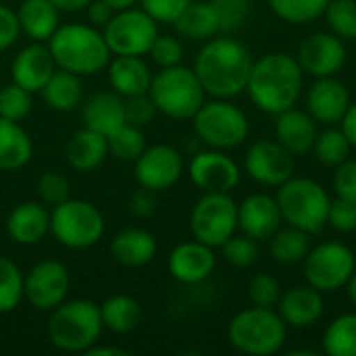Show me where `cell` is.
I'll use <instances>...</instances> for the list:
<instances>
[{"instance_id":"277c9868","label":"cell","mask_w":356,"mask_h":356,"mask_svg":"<svg viewBox=\"0 0 356 356\" xmlns=\"http://www.w3.org/2000/svg\"><path fill=\"white\" fill-rule=\"evenodd\" d=\"M100 307L92 300H65L52 309L48 319V340L63 353H86L102 336Z\"/></svg>"},{"instance_id":"9c48e42d","label":"cell","mask_w":356,"mask_h":356,"mask_svg":"<svg viewBox=\"0 0 356 356\" xmlns=\"http://www.w3.org/2000/svg\"><path fill=\"white\" fill-rule=\"evenodd\" d=\"M50 232L67 248H92L104 236V217L92 202L67 198L52 209Z\"/></svg>"},{"instance_id":"bcb514c9","label":"cell","mask_w":356,"mask_h":356,"mask_svg":"<svg viewBox=\"0 0 356 356\" xmlns=\"http://www.w3.org/2000/svg\"><path fill=\"white\" fill-rule=\"evenodd\" d=\"M148 54L159 67H175L184 60V46L175 35H156Z\"/></svg>"},{"instance_id":"2e32d148","label":"cell","mask_w":356,"mask_h":356,"mask_svg":"<svg viewBox=\"0 0 356 356\" xmlns=\"http://www.w3.org/2000/svg\"><path fill=\"white\" fill-rule=\"evenodd\" d=\"M184 173V159L179 150L167 144L146 146V150L136 159V179L142 188L152 192L169 190L179 181Z\"/></svg>"},{"instance_id":"8992f818","label":"cell","mask_w":356,"mask_h":356,"mask_svg":"<svg viewBox=\"0 0 356 356\" xmlns=\"http://www.w3.org/2000/svg\"><path fill=\"white\" fill-rule=\"evenodd\" d=\"M288 325L275 309L248 307L236 313L227 325L229 344L248 356H271L286 344Z\"/></svg>"},{"instance_id":"b9f144b4","label":"cell","mask_w":356,"mask_h":356,"mask_svg":"<svg viewBox=\"0 0 356 356\" xmlns=\"http://www.w3.org/2000/svg\"><path fill=\"white\" fill-rule=\"evenodd\" d=\"M31 111V92L23 90L15 81L0 90V117L10 121H23Z\"/></svg>"},{"instance_id":"c3c4849f","label":"cell","mask_w":356,"mask_h":356,"mask_svg":"<svg viewBox=\"0 0 356 356\" xmlns=\"http://www.w3.org/2000/svg\"><path fill=\"white\" fill-rule=\"evenodd\" d=\"M156 106L150 98V94H138V96H127L125 98V123L144 127L148 125L154 115H156Z\"/></svg>"},{"instance_id":"6f0895ef","label":"cell","mask_w":356,"mask_h":356,"mask_svg":"<svg viewBox=\"0 0 356 356\" xmlns=\"http://www.w3.org/2000/svg\"><path fill=\"white\" fill-rule=\"evenodd\" d=\"M58 10H67V13H75L81 10L90 4V0H50Z\"/></svg>"},{"instance_id":"4316f807","label":"cell","mask_w":356,"mask_h":356,"mask_svg":"<svg viewBox=\"0 0 356 356\" xmlns=\"http://www.w3.org/2000/svg\"><path fill=\"white\" fill-rule=\"evenodd\" d=\"M125 123V100L115 90L94 94L83 106V127H90L102 136Z\"/></svg>"},{"instance_id":"680465c9","label":"cell","mask_w":356,"mask_h":356,"mask_svg":"<svg viewBox=\"0 0 356 356\" xmlns=\"http://www.w3.org/2000/svg\"><path fill=\"white\" fill-rule=\"evenodd\" d=\"M346 292H348V300L356 307V269L355 273H353V277H350V282L346 284Z\"/></svg>"},{"instance_id":"f907efd6","label":"cell","mask_w":356,"mask_h":356,"mask_svg":"<svg viewBox=\"0 0 356 356\" xmlns=\"http://www.w3.org/2000/svg\"><path fill=\"white\" fill-rule=\"evenodd\" d=\"M192 0H140L142 8L159 23H173Z\"/></svg>"},{"instance_id":"836d02e7","label":"cell","mask_w":356,"mask_h":356,"mask_svg":"<svg viewBox=\"0 0 356 356\" xmlns=\"http://www.w3.org/2000/svg\"><path fill=\"white\" fill-rule=\"evenodd\" d=\"M100 317L102 325L113 334H129L140 325L142 309L138 300H134L131 296L117 294L100 305Z\"/></svg>"},{"instance_id":"e575fe53","label":"cell","mask_w":356,"mask_h":356,"mask_svg":"<svg viewBox=\"0 0 356 356\" xmlns=\"http://www.w3.org/2000/svg\"><path fill=\"white\" fill-rule=\"evenodd\" d=\"M323 353L330 356H356V313H344L330 321L323 332Z\"/></svg>"},{"instance_id":"83f0119b","label":"cell","mask_w":356,"mask_h":356,"mask_svg":"<svg viewBox=\"0 0 356 356\" xmlns=\"http://www.w3.org/2000/svg\"><path fill=\"white\" fill-rule=\"evenodd\" d=\"M65 154H67V161L73 169L83 171V173L94 171L108 156L106 136H102L90 127H83L71 136V140L67 142Z\"/></svg>"},{"instance_id":"9a60e30c","label":"cell","mask_w":356,"mask_h":356,"mask_svg":"<svg viewBox=\"0 0 356 356\" xmlns=\"http://www.w3.org/2000/svg\"><path fill=\"white\" fill-rule=\"evenodd\" d=\"M188 175L192 184L202 192L229 194L232 190L238 188L242 171L238 163L232 156H227L223 150L211 148L192 156L188 165Z\"/></svg>"},{"instance_id":"52a82bcc","label":"cell","mask_w":356,"mask_h":356,"mask_svg":"<svg viewBox=\"0 0 356 356\" xmlns=\"http://www.w3.org/2000/svg\"><path fill=\"white\" fill-rule=\"evenodd\" d=\"M148 94L159 113L179 121L192 119L204 104L207 96L194 69L184 65L163 67L156 75H152Z\"/></svg>"},{"instance_id":"6da1fadb","label":"cell","mask_w":356,"mask_h":356,"mask_svg":"<svg viewBox=\"0 0 356 356\" xmlns=\"http://www.w3.org/2000/svg\"><path fill=\"white\" fill-rule=\"evenodd\" d=\"M302 88L305 71L288 52H269L254 60L246 83L252 104L267 115H280L296 106Z\"/></svg>"},{"instance_id":"7bdbcfd3","label":"cell","mask_w":356,"mask_h":356,"mask_svg":"<svg viewBox=\"0 0 356 356\" xmlns=\"http://www.w3.org/2000/svg\"><path fill=\"white\" fill-rule=\"evenodd\" d=\"M248 298L254 307L275 309L282 298V288L275 275L271 273H257L248 284Z\"/></svg>"},{"instance_id":"ab89813d","label":"cell","mask_w":356,"mask_h":356,"mask_svg":"<svg viewBox=\"0 0 356 356\" xmlns=\"http://www.w3.org/2000/svg\"><path fill=\"white\" fill-rule=\"evenodd\" d=\"M323 15L332 33L342 40H356V0H330Z\"/></svg>"},{"instance_id":"11a10c76","label":"cell","mask_w":356,"mask_h":356,"mask_svg":"<svg viewBox=\"0 0 356 356\" xmlns=\"http://www.w3.org/2000/svg\"><path fill=\"white\" fill-rule=\"evenodd\" d=\"M340 123H342V131L346 134L350 146L356 148V102H350V106H348V111H346V115L342 117Z\"/></svg>"},{"instance_id":"f6af8a7d","label":"cell","mask_w":356,"mask_h":356,"mask_svg":"<svg viewBox=\"0 0 356 356\" xmlns=\"http://www.w3.org/2000/svg\"><path fill=\"white\" fill-rule=\"evenodd\" d=\"M38 194L42 198L44 204H60L63 200L69 198L71 194V186L69 179L58 173V171H46L40 179H38Z\"/></svg>"},{"instance_id":"d6a6232c","label":"cell","mask_w":356,"mask_h":356,"mask_svg":"<svg viewBox=\"0 0 356 356\" xmlns=\"http://www.w3.org/2000/svg\"><path fill=\"white\" fill-rule=\"evenodd\" d=\"M269 254L280 265H296L302 263L305 257L311 250V234L298 229V227H280L269 240Z\"/></svg>"},{"instance_id":"1f68e13d","label":"cell","mask_w":356,"mask_h":356,"mask_svg":"<svg viewBox=\"0 0 356 356\" xmlns=\"http://www.w3.org/2000/svg\"><path fill=\"white\" fill-rule=\"evenodd\" d=\"M40 94L50 108H54L58 113H67V111H73L75 106H79L83 88H81L79 75L58 69L52 73V77L46 81V86L40 90Z\"/></svg>"},{"instance_id":"8fae6325","label":"cell","mask_w":356,"mask_h":356,"mask_svg":"<svg viewBox=\"0 0 356 356\" xmlns=\"http://www.w3.org/2000/svg\"><path fill=\"white\" fill-rule=\"evenodd\" d=\"M238 229V202L229 194L204 192L190 213V232L194 240L221 248Z\"/></svg>"},{"instance_id":"816d5d0a","label":"cell","mask_w":356,"mask_h":356,"mask_svg":"<svg viewBox=\"0 0 356 356\" xmlns=\"http://www.w3.org/2000/svg\"><path fill=\"white\" fill-rule=\"evenodd\" d=\"M19 33H21V25H19L17 10L0 4V52L10 48L17 42Z\"/></svg>"},{"instance_id":"f546056e","label":"cell","mask_w":356,"mask_h":356,"mask_svg":"<svg viewBox=\"0 0 356 356\" xmlns=\"http://www.w3.org/2000/svg\"><path fill=\"white\" fill-rule=\"evenodd\" d=\"M17 17L21 31L33 42H48L58 29V8L50 0H23Z\"/></svg>"},{"instance_id":"44dd1931","label":"cell","mask_w":356,"mask_h":356,"mask_svg":"<svg viewBox=\"0 0 356 356\" xmlns=\"http://www.w3.org/2000/svg\"><path fill=\"white\" fill-rule=\"evenodd\" d=\"M54 71H56V63L50 54V48L42 42H33L25 46L10 65L13 81L31 94L40 92Z\"/></svg>"},{"instance_id":"d4e9b609","label":"cell","mask_w":356,"mask_h":356,"mask_svg":"<svg viewBox=\"0 0 356 356\" xmlns=\"http://www.w3.org/2000/svg\"><path fill=\"white\" fill-rule=\"evenodd\" d=\"M108 83L123 98L138 96L150 90L152 73L142 56L117 54V58L108 63Z\"/></svg>"},{"instance_id":"681fc988","label":"cell","mask_w":356,"mask_h":356,"mask_svg":"<svg viewBox=\"0 0 356 356\" xmlns=\"http://www.w3.org/2000/svg\"><path fill=\"white\" fill-rule=\"evenodd\" d=\"M334 169H336L334 171V179H332L334 194L338 198L356 202V161L346 159L344 163H340Z\"/></svg>"},{"instance_id":"d6986e66","label":"cell","mask_w":356,"mask_h":356,"mask_svg":"<svg viewBox=\"0 0 356 356\" xmlns=\"http://www.w3.org/2000/svg\"><path fill=\"white\" fill-rule=\"evenodd\" d=\"M167 267H169V273L179 284L194 286L211 277V273L217 267V257L211 246L198 240H190V242L177 244L171 250Z\"/></svg>"},{"instance_id":"e0dca14e","label":"cell","mask_w":356,"mask_h":356,"mask_svg":"<svg viewBox=\"0 0 356 356\" xmlns=\"http://www.w3.org/2000/svg\"><path fill=\"white\" fill-rule=\"evenodd\" d=\"M296 60L300 63L305 75L315 79L336 75L346 63V46L344 40L332 31L311 33L298 48Z\"/></svg>"},{"instance_id":"ffe728a7","label":"cell","mask_w":356,"mask_h":356,"mask_svg":"<svg viewBox=\"0 0 356 356\" xmlns=\"http://www.w3.org/2000/svg\"><path fill=\"white\" fill-rule=\"evenodd\" d=\"M350 92L348 88L332 77H319L307 92V113L323 125H336L342 121L350 106Z\"/></svg>"},{"instance_id":"4dcf8cb0","label":"cell","mask_w":356,"mask_h":356,"mask_svg":"<svg viewBox=\"0 0 356 356\" xmlns=\"http://www.w3.org/2000/svg\"><path fill=\"white\" fill-rule=\"evenodd\" d=\"M171 25L179 35L190 40H209L221 31L215 6L204 0H192Z\"/></svg>"},{"instance_id":"7402d4cb","label":"cell","mask_w":356,"mask_h":356,"mask_svg":"<svg viewBox=\"0 0 356 356\" xmlns=\"http://www.w3.org/2000/svg\"><path fill=\"white\" fill-rule=\"evenodd\" d=\"M277 313L284 323L294 330H305L315 325L325 313L323 292L313 286H294L286 294H282L277 302Z\"/></svg>"},{"instance_id":"5bb4252c","label":"cell","mask_w":356,"mask_h":356,"mask_svg":"<svg viewBox=\"0 0 356 356\" xmlns=\"http://www.w3.org/2000/svg\"><path fill=\"white\" fill-rule=\"evenodd\" d=\"M71 288L69 269L60 261H40L23 280V294L38 311H52L67 300Z\"/></svg>"},{"instance_id":"603a6c76","label":"cell","mask_w":356,"mask_h":356,"mask_svg":"<svg viewBox=\"0 0 356 356\" xmlns=\"http://www.w3.org/2000/svg\"><path fill=\"white\" fill-rule=\"evenodd\" d=\"M275 117H277L275 140L286 150H290L294 156H300L313 150V144L317 138V121L307 111H298L292 106Z\"/></svg>"},{"instance_id":"30bf717a","label":"cell","mask_w":356,"mask_h":356,"mask_svg":"<svg viewBox=\"0 0 356 356\" xmlns=\"http://www.w3.org/2000/svg\"><path fill=\"white\" fill-rule=\"evenodd\" d=\"M302 263H305L302 273L307 284L323 294H334L346 288L356 269V257L353 248L336 240H327L317 246H311Z\"/></svg>"},{"instance_id":"74e56055","label":"cell","mask_w":356,"mask_h":356,"mask_svg":"<svg viewBox=\"0 0 356 356\" xmlns=\"http://www.w3.org/2000/svg\"><path fill=\"white\" fill-rule=\"evenodd\" d=\"M269 8L275 17L286 23L305 25L323 17L330 0H267Z\"/></svg>"},{"instance_id":"f1b7e54d","label":"cell","mask_w":356,"mask_h":356,"mask_svg":"<svg viewBox=\"0 0 356 356\" xmlns=\"http://www.w3.org/2000/svg\"><path fill=\"white\" fill-rule=\"evenodd\" d=\"M33 156V144L29 134L19 125L0 117V171L23 169Z\"/></svg>"},{"instance_id":"91938a15","label":"cell","mask_w":356,"mask_h":356,"mask_svg":"<svg viewBox=\"0 0 356 356\" xmlns=\"http://www.w3.org/2000/svg\"><path fill=\"white\" fill-rule=\"evenodd\" d=\"M115 10H121V8H129V6H134L136 2H140V0H106Z\"/></svg>"},{"instance_id":"4fadbf2b","label":"cell","mask_w":356,"mask_h":356,"mask_svg":"<svg viewBox=\"0 0 356 356\" xmlns=\"http://www.w3.org/2000/svg\"><path fill=\"white\" fill-rule=\"evenodd\" d=\"M244 171L248 177L267 188H280L296 171V161L277 140L254 142L244 156Z\"/></svg>"},{"instance_id":"9f6ffc18","label":"cell","mask_w":356,"mask_h":356,"mask_svg":"<svg viewBox=\"0 0 356 356\" xmlns=\"http://www.w3.org/2000/svg\"><path fill=\"white\" fill-rule=\"evenodd\" d=\"M86 356H127V350L117 348V346H90L86 353Z\"/></svg>"},{"instance_id":"7a4b0ae2","label":"cell","mask_w":356,"mask_h":356,"mask_svg":"<svg viewBox=\"0 0 356 356\" xmlns=\"http://www.w3.org/2000/svg\"><path fill=\"white\" fill-rule=\"evenodd\" d=\"M252 63L254 58L242 42L232 38H215L198 50L194 73L209 96L234 98L246 92Z\"/></svg>"},{"instance_id":"5b68a950","label":"cell","mask_w":356,"mask_h":356,"mask_svg":"<svg viewBox=\"0 0 356 356\" xmlns=\"http://www.w3.org/2000/svg\"><path fill=\"white\" fill-rule=\"evenodd\" d=\"M275 200L284 223L292 227L317 236L327 225L332 196L319 181L311 177L292 175L277 188Z\"/></svg>"},{"instance_id":"7dc6e473","label":"cell","mask_w":356,"mask_h":356,"mask_svg":"<svg viewBox=\"0 0 356 356\" xmlns=\"http://www.w3.org/2000/svg\"><path fill=\"white\" fill-rule=\"evenodd\" d=\"M327 225L340 234H350L356 232V202L344 200V198H334L330 204L327 213Z\"/></svg>"},{"instance_id":"3957f363","label":"cell","mask_w":356,"mask_h":356,"mask_svg":"<svg viewBox=\"0 0 356 356\" xmlns=\"http://www.w3.org/2000/svg\"><path fill=\"white\" fill-rule=\"evenodd\" d=\"M48 48L56 67L75 75H94L111 63L106 40L94 25H58V29L48 40Z\"/></svg>"},{"instance_id":"d590c367","label":"cell","mask_w":356,"mask_h":356,"mask_svg":"<svg viewBox=\"0 0 356 356\" xmlns=\"http://www.w3.org/2000/svg\"><path fill=\"white\" fill-rule=\"evenodd\" d=\"M350 150H353V146H350L346 134L342 131V127L327 125L323 131H317L313 152H315V156H317V161L321 165L338 167L340 163L350 159Z\"/></svg>"},{"instance_id":"f35d334b","label":"cell","mask_w":356,"mask_h":356,"mask_svg":"<svg viewBox=\"0 0 356 356\" xmlns=\"http://www.w3.org/2000/svg\"><path fill=\"white\" fill-rule=\"evenodd\" d=\"M23 280L25 277L17 263H13L6 257H0V315L15 311L25 298Z\"/></svg>"},{"instance_id":"60d3db41","label":"cell","mask_w":356,"mask_h":356,"mask_svg":"<svg viewBox=\"0 0 356 356\" xmlns=\"http://www.w3.org/2000/svg\"><path fill=\"white\" fill-rule=\"evenodd\" d=\"M223 257L229 265L238 267V269H248L252 267L257 261H259V242L252 240L250 236L246 234H240V236H232L223 246Z\"/></svg>"},{"instance_id":"db71d44e","label":"cell","mask_w":356,"mask_h":356,"mask_svg":"<svg viewBox=\"0 0 356 356\" xmlns=\"http://www.w3.org/2000/svg\"><path fill=\"white\" fill-rule=\"evenodd\" d=\"M86 8H88V21L94 27H104L115 15V8L106 0H90Z\"/></svg>"},{"instance_id":"7c38bea8","label":"cell","mask_w":356,"mask_h":356,"mask_svg":"<svg viewBox=\"0 0 356 356\" xmlns=\"http://www.w3.org/2000/svg\"><path fill=\"white\" fill-rule=\"evenodd\" d=\"M102 35L111 54L144 56L159 35V21L144 8H121L115 10L111 21L102 27Z\"/></svg>"},{"instance_id":"ba28073f","label":"cell","mask_w":356,"mask_h":356,"mask_svg":"<svg viewBox=\"0 0 356 356\" xmlns=\"http://www.w3.org/2000/svg\"><path fill=\"white\" fill-rule=\"evenodd\" d=\"M192 123L198 140L217 150L236 148L244 144L250 134L246 113L229 102V98H215L204 102L192 117Z\"/></svg>"},{"instance_id":"ac0fdd59","label":"cell","mask_w":356,"mask_h":356,"mask_svg":"<svg viewBox=\"0 0 356 356\" xmlns=\"http://www.w3.org/2000/svg\"><path fill=\"white\" fill-rule=\"evenodd\" d=\"M282 223L277 200L271 194H250L238 204V229L257 242H267Z\"/></svg>"},{"instance_id":"484cf974","label":"cell","mask_w":356,"mask_h":356,"mask_svg":"<svg viewBox=\"0 0 356 356\" xmlns=\"http://www.w3.org/2000/svg\"><path fill=\"white\" fill-rule=\"evenodd\" d=\"M156 248V238L140 227H127L119 232L111 242V254L123 267L148 265L154 259Z\"/></svg>"},{"instance_id":"cb8c5ba5","label":"cell","mask_w":356,"mask_h":356,"mask_svg":"<svg viewBox=\"0 0 356 356\" xmlns=\"http://www.w3.org/2000/svg\"><path fill=\"white\" fill-rule=\"evenodd\" d=\"M50 232V213L44 202L27 200L15 207L6 219V234L13 242L31 246Z\"/></svg>"},{"instance_id":"8d00e7d4","label":"cell","mask_w":356,"mask_h":356,"mask_svg":"<svg viewBox=\"0 0 356 356\" xmlns=\"http://www.w3.org/2000/svg\"><path fill=\"white\" fill-rule=\"evenodd\" d=\"M108 154L123 163H136V159L146 150V138L138 125L123 123L106 136Z\"/></svg>"},{"instance_id":"f5cc1de1","label":"cell","mask_w":356,"mask_h":356,"mask_svg":"<svg viewBox=\"0 0 356 356\" xmlns=\"http://www.w3.org/2000/svg\"><path fill=\"white\" fill-rule=\"evenodd\" d=\"M154 194L156 192L140 186V190H136L129 198V211L136 217H150L156 211V196Z\"/></svg>"},{"instance_id":"ee69618b","label":"cell","mask_w":356,"mask_h":356,"mask_svg":"<svg viewBox=\"0 0 356 356\" xmlns=\"http://www.w3.org/2000/svg\"><path fill=\"white\" fill-rule=\"evenodd\" d=\"M217 10L221 31H234L244 25L250 13V0H211Z\"/></svg>"}]
</instances>
